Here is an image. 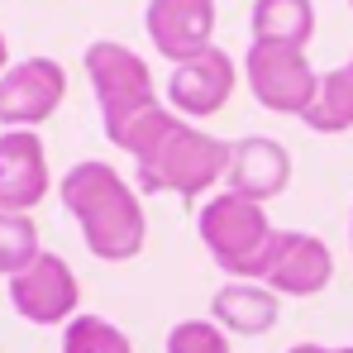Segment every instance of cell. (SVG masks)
Instances as JSON below:
<instances>
[{
	"mask_svg": "<svg viewBox=\"0 0 353 353\" xmlns=\"http://www.w3.org/2000/svg\"><path fill=\"white\" fill-rule=\"evenodd\" d=\"M134 158V181L148 196H176V201H196L210 186H220L230 172V143L196 129L191 119H181L172 105H158L139 119L124 143Z\"/></svg>",
	"mask_w": 353,
	"mask_h": 353,
	"instance_id": "obj_1",
	"label": "cell"
},
{
	"mask_svg": "<svg viewBox=\"0 0 353 353\" xmlns=\"http://www.w3.org/2000/svg\"><path fill=\"white\" fill-rule=\"evenodd\" d=\"M58 196H62V205H67V215L77 220L81 243L91 248V258H101V263H129V258L143 253V239H148L143 201H139V191L110 163L86 158V163L67 168Z\"/></svg>",
	"mask_w": 353,
	"mask_h": 353,
	"instance_id": "obj_2",
	"label": "cell"
},
{
	"mask_svg": "<svg viewBox=\"0 0 353 353\" xmlns=\"http://www.w3.org/2000/svg\"><path fill=\"white\" fill-rule=\"evenodd\" d=\"M196 234L205 243V253L215 258V268L230 272V282H263L268 248L277 230L258 201H243L234 191L210 196L196 215Z\"/></svg>",
	"mask_w": 353,
	"mask_h": 353,
	"instance_id": "obj_3",
	"label": "cell"
},
{
	"mask_svg": "<svg viewBox=\"0 0 353 353\" xmlns=\"http://www.w3.org/2000/svg\"><path fill=\"white\" fill-rule=\"evenodd\" d=\"M86 81L96 91V105H101V129L110 143H124V134L148 115L158 110V86H153V72L148 62L139 58L129 43H115V39H96L86 48Z\"/></svg>",
	"mask_w": 353,
	"mask_h": 353,
	"instance_id": "obj_4",
	"label": "cell"
},
{
	"mask_svg": "<svg viewBox=\"0 0 353 353\" xmlns=\"http://www.w3.org/2000/svg\"><path fill=\"white\" fill-rule=\"evenodd\" d=\"M243 81L253 91V101L272 115L305 119V110L320 96V72L310 67L305 48H287V43H248Z\"/></svg>",
	"mask_w": 353,
	"mask_h": 353,
	"instance_id": "obj_5",
	"label": "cell"
},
{
	"mask_svg": "<svg viewBox=\"0 0 353 353\" xmlns=\"http://www.w3.org/2000/svg\"><path fill=\"white\" fill-rule=\"evenodd\" d=\"M10 305H14V315H24L29 325H67V320H77L81 282H77V272L67 268V258H58V253L43 248L24 272L10 277Z\"/></svg>",
	"mask_w": 353,
	"mask_h": 353,
	"instance_id": "obj_6",
	"label": "cell"
},
{
	"mask_svg": "<svg viewBox=\"0 0 353 353\" xmlns=\"http://www.w3.org/2000/svg\"><path fill=\"white\" fill-rule=\"evenodd\" d=\"M67 101V72L58 58H24L0 77V124L5 129H34L58 115Z\"/></svg>",
	"mask_w": 353,
	"mask_h": 353,
	"instance_id": "obj_7",
	"label": "cell"
},
{
	"mask_svg": "<svg viewBox=\"0 0 353 353\" xmlns=\"http://www.w3.org/2000/svg\"><path fill=\"white\" fill-rule=\"evenodd\" d=\"M234 81H239V67L225 48H205L196 58L176 62L172 77H168V105H172L181 119H210L220 115L234 96Z\"/></svg>",
	"mask_w": 353,
	"mask_h": 353,
	"instance_id": "obj_8",
	"label": "cell"
},
{
	"mask_svg": "<svg viewBox=\"0 0 353 353\" xmlns=\"http://www.w3.org/2000/svg\"><path fill=\"white\" fill-rule=\"evenodd\" d=\"M334 277V253L320 234L305 230H277L268 248V268H263V287L277 296H320Z\"/></svg>",
	"mask_w": 353,
	"mask_h": 353,
	"instance_id": "obj_9",
	"label": "cell"
},
{
	"mask_svg": "<svg viewBox=\"0 0 353 353\" xmlns=\"http://www.w3.org/2000/svg\"><path fill=\"white\" fill-rule=\"evenodd\" d=\"M143 29H148V43L176 67L215 48V0H148Z\"/></svg>",
	"mask_w": 353,
	"mask_h": 353,
	"instance_id": "obj_10",
	"label": "cell"
},
{
	"mask_svg": "<svg viewBox=\"0 0 353 353\" xmlns=\"http://www.w3.org/2000/svg\"><path fill=\"white\" fill-rule=\"evenodd\" d=\"M48 153L34 129H5L0 134V210L29 215L48 196Z\"/></svg>",
	"mask_w": 353,
	"mask_h": 353,
	"instance_id": "obj_11",
	"label": "cell"
},
{
	"mask_svg": "<svg viewBox=\"0 0 353 353\" xmlns=\"http://www.w3.org/2000/svg\"><path fill=\"white\" fill-rule=\"evenodd\" d=\"M292 186V153L268 139V134H248L230 143V172H225V191H234L243 201H277L282 191Z\"/></svg>",
	"mask_w": 353,
	"mask_h": 353,
	"instance_id": "obj_12",
	"label": "cell"
},
{
	"mask_svg": "<svg viewBox=\"0 0 353 353\" xmlns=\"http://www.w3.org/2000/svg\"><path fill=\"white\" fill-rule=\"evenodd\" d=\"M282 305L277 292L263 287V282H225L220 292L210 296V320L225 330V334H243V339H258L277 325Z\"/></svg>",
	"mask_w": 353,
	"mask_h": 353,
	"instance_id": "obj_13",
	"label": "cell"
},
{
	"mask_svg": "<svg viewBox=\"0 0 353 353\" xmlns=\"http://www.w3.org/2000/svg\"><path fill=\"white\" fill-rule=\"evenodd\" d=\"M253 43H287L305 48L315 39V5L310 0H253Z\"/></svg>",
	"mask_w": 353,
	"mask_h": 353,
	"instance_id": "obj_14",
	"label": "cell"
},
{
	"mask_svg": "<svg viewBox=\"0 0 353 353\" xmlns=\"http://www.w3.org/2000/svg\"><path fill=\"white\" fill-rule=\"evenodd\" d=\"M301 124L315 129V134H344V129H353V58L320 77V96H315V105L305 110Z\"/></svg>",
	"mask_w": 353,
	"mask_h": 353,
	"instance_id": "obj_15",
	"label": "cell"
},
{
	"mask_svg": "<svg viewBox=\"0 0 353 353\" xmlns=\"http://www.w3.org/2000/svg\"><path fill=\"white\" fill-rule=\"evenodd\" d=\"M62 353H134V344L105 315H77L62 325Z\"/></svg>",
	"mask_w": 353,
	"mask_h": 353,
	"instance_id": "obj_16",
	"label": "cell"
},
{
	"mask_svg": "<svg viewBox=\"0 0 353 353\" xmlns=\"http://www.w3.org/2000/svg\"><path fill=\"white\" fill-rule=\"evenodd\" d=\"M39 253H43L39 248V225L19 210H0V277L24 272Z\"/></svg>",
	"mask_w": 353,
	"mask_h": 353,
	"instance_id": "obj_17",
	"label": "cell"
},
{
	"mask_svg": "<svg viewBox=\"0 0 353 353\" xmlns=\"http://www.w3.org/2000/svg\"><path fill=\"white\" fill-rule=\"evenodd\" d=\"M168 353H234L215 320H176L168 330Z\"/></svg>",
	"mask_w": 353,
	"mask_h": 353,
	"instance_id": "obj_18",
	"label": "cell"
},
{
	"mask_svg": "<svg viewBox=\"0 0 353 353\" xmlns=\"http://www.w3.org/2000/svg\"><path fill=\"white\" fill-rule=\"evenodd\" d=\"M287 353H339V349H325V344H296V349H287Z\"/></svg>",
	"mask_w": 353,
	"mask_h": 353,
	"instance_id": "obj_19",
	"label": "cell"
},
{
	"mask_svg": "<svg viewBox=\"0 0 353 353\" xmlns=\"http://www.w3.org/2000/svg\"><path fill=\"white\" fill-rule=\"evenodd\" d=\"M10 72V43H5V34H0V77Z\"/></svg>",
	"mask_w": 353,
	"mask_h": 353,
	"instance_id": "obj_20",
	"label": "cell"
},
{
	"mask_svg": "<svg viewBox=\"0 0 353 353\" xmlns=\"http://www.w3.org/2000/svg\"><path fill=\"white\" fill-rule=\"evenodd\" d=\"M339 353H353V344H349V349H339Z\"/></svg>",
	"mask_w": 353,
	"mask_h": 353,
	"instance_id": "obj_21",
	"label": "cell"
},
{
	"mask_svg": "<svg viewBox=\"0 0 353 353\" xmlns=\"http://www.w3.org/2000/svg\"><path fill=\"white\" fill-rule=\"evenodd\" d=\"M349 239H353V225H349Z\"/></svg>",
	"mask_w": 353,
	"mask_h": 353,
	"instance_id": "obj_22",
	"label": "cell"
},
{
	"mask_svg": "<svg viewBox=\"0 0 353 353\" xmlns=\"http://www.w3.org/2000/svg\"><path fill=\"white\" fill-rule=\"evenodd\" d=\"M349 5H353V0H349Z\"/></svg>",
	"mask_w": 353,
	"mask_h": 353,
	"instance_id": "obj_23",
	"label": "cell"
}]
</instances>
